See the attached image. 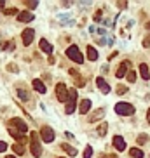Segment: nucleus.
Returning <instances> with one entry per match:
<instances>
[{
    "label": "nucleus",
    "mask_w": 150,
    "mask_h": 158,
    "mask_svg": "<svg viewBox=\"0 0 150 158\" xmlns=\"http://www.w3.org/2000/svg\"><path fill=\"white\" fill-rule=\"evenodd\" d=\"M9 125L14 127V129H18V130L21 132V134H25V132L28 130V125L25 123V122L21 120V118H12L11 122H9Z\"/></svg>",
    "instance_id": "0eeeda50"
},
{
    "label": "nucleus",
    "mask_w": 150,
    "mask_h": 158,
    "mask_svg": "<svg viewBox=\"0 0 150 158\" xmlns=\"http://www.w3.org/2000/svg\"><path fill=\"white\" fill-rule=\"evenodd\" d=\"M9 134H11V136L14 137V139H16L19 144H21V142H25V136H23V134L18 130V129H14V127H9Z\"/></svg>",
    "instance_id": "4468645a"
},
{
    "label": "nucleus",
    "mask_w": 150,
    "mask_h": 158,
    "mask_svg": "<svg viewBox=\"0 0 150 158\" xmlns=\"http://www.w3.org/2000/svg\"><path fill=\"white\" fill-rule=\"evenodd\" d=\"M6 14L12 16V14H19V12H18V9H16V7H12V9H7V11H6Z\"/></svg>",
    "instance_id": "cd10ccee"
},
{
    "label": "nucleus",
    "mask_w": 150,
    "mask_h": 158,
    "mask_svg": "<svg viewBox=\"0 0 150 158\" xmlns=\"http://www.w3.org/2000/svg\"><path fill=\"white\" fill-rule=\"evenodd\" d=\"M115 113L122 115V116H129L134 113V106L129 103H117L115 104Z\"/></svg>",
    "instance_id": "f03ea898"
},
{
    "label": "nucleus",
    "mask_w": 150,
    "mask_h": 158,
    "mask_svg": "<svg viewBox=\"0 0 150 158\" xmlns=\"http://www.w3.org/2000/svg\"><path fill=\"white\" fill-rule=\"evenodd\" d=\"M33 89L37 90V92H40V94H45V85H44V82L42 80H33Z\"/></svg>",
    "instance_id": "dca6fc26"
},
{
    "label": "nucleus",
    "mask_w": 150,
    "mask_h": 158,
    "mask_svg": "<svg viewBox=\"0 0 150 158\" xmlns=\"http://www.w3.org/2000/svg\"><path fill=\"white\" fill-rule=\"evenodd\" d=\"M147 139H148V136H147V134H140V136H138V144H145V142H147Z\"/></svg>",
    "instance_id": "bb28decb"
},
{
    "label": "nucleus",
    "mask_w": 150,
    "mask_h": 158,
    "mask_svg": "<svg viewBox=\"0 0 150 158\" xmlns=\"http://www.w3.org/2000/svg\"><path fill=\"white\" fill-rule=\"evenodd\" d=\"M33 14L32 12H28V11H23V12H19L18 14V21H21V23H30V21H33Z\"/></svg>",
    "instance_id": "f8f14e48"
},
{
    "label": "nucleus",
    "mask_w": 150,
    "mask_h": 158,
    "mask_svg": "<svg viewBox=\"0 0 150 158\" xmlns=\"http://www.w3.org/2000/svg\"><path fill=\"white\" fill-rule=\"evenodd\" d=\"M107 129H108V125H107V123H101V125L98 127V136H100V137H103L105 134H107Z\"/></svg>",
    "instance_id": "5701e85b"
},
{
    "label": "nucleus",
    "mask_w": 150,
    "mask_h": 158,
    "mask_svg": "<svg viewBox=\"0 0 150 158\" xmlns=\"http://www.w3.org/2000/svg\"><path fill=\"white\" fill-rule=\"evenodd\" d=\"M131 156L133 158H143V151L141 149H138V148H131Z\"/></svg>",
    "instance_id": "4be33fe9"
},
{
    "label": "nucleus",
    "mask_w": 150,
    "mask_h": 158,
    "mask_svg": "<svg viewBox=\"0 0 150 158\" xmlns=\"http://www.w3.org/2000/svg\"><path fill=\"white\" fill-rule=\"evenodd\" d=\"M147 122L150 123V109H148V113H147Z\"/></svg>",
    "instance_id": "f704fd0d"
},
{
    "label": "nucleus",
    "mask_w": 150,
    "mask_h": 158,
    "mask_svg": "<svg viewBox=\"0 0 150 158\" xmlns=\"http://www.w3.org/2000/svg\"><path fill=\"white\" fill-rule=\"evenodd\" d=\"M87 57H89V59L91 61H96L98 59V50L94 49V47H91V45H87Z\"/></svg>",
    "instance_id": "a211bd4d"
},
{
    "label": "nucleus",
    "mask_w": 150,
    "mask_h": 158,
    "mask_svg": "<svg viewBox=\"0 0 150 158\" xmlns=\"http://www.w3.org/2000/svg\"><path fill=\"white\" fill-rule=\"evenodd\" d=\"M145 28H147V30H150V23H147V26H145Z\"/></svg>",
    "instance_id": "c9c22d12"
},
{
    "label": "nucleus",
    "mask_w": 150,
    "mask_h": 158,
    "mask_svg": "<svg viewBox=\"0 0 150 158\" xmlns=\"http://www.w3.org/2000/svg\"><path fill=\"white\" fill-rule=\"evenodd\" d=\"M30 151H32L33 156H37V158L42 155V146H40V141H38V137H37V134H35V132L32 134V141H30Z\"/></svg>",
    "instance_id": "7ed1b4c3"
},
{
    "label": "nucleus",
    "mask_w": 150,
    "mask_h": 158,
    "mask_svg": "<svg viewBox=\"0 0 150 158\" xmlns=\"http://www.w3.org/2000/svg\"><path fill=\"white\" fill-rule=\"evenodd\" d=\"M126 92H128V87H124V85H120L117 89V94H126Z\"/></svg>",
    "instance_id": "c85d7f7f"
},
{
    "label": "nucleus",
    "mask_w": 150,
    "mask_h": 158,
    "mask_svg": "<svg viewBox=\"0 0 150 158\" xmlns=\"http://www.w3.org/2000/svg\"><path fill=\"white\" fill-rule=\"evenodd\" d=\"M134 80H136V73H134V71H128V82L133 83Z\"/></svg>",
    "instance_id": "a878e982"
},
{
    "label": "nucleus",
    "mask_w": 150,
    "mask_h": 158,
    "mask_svg": "<svg viewBox=\"0 0 150 158\" xmlns=\"http://www.w3.org/2000/svg\"><path fill=\"white\" fill-rule=\"evenodd\" d=\"M105 116V111L103 109H98L96 113H93L91 116H89V122H96V120H100V118H103Z\"/></svg>",
    "instance_id": "aec40b11"
},
{
    "label": "nucleus",
    "mask_w": 150,
    "mask_h": 158,
    "mask_svg": "<svg viewBox=\"0 0 150 158\" xmlns=\"http://www.w3.org/2000/svg\"><path fill=\"white\" fill-rule=\"evenodd\" d=\"M68 94H70V97H68V103H66L65 111L70 115V113H73V109H75V103H77V90H75V89H70Z\"/></svg>",
    "instance_id": "20e7f679"
},
{
    "label": "nucleus",
    "mask_w": 150,
    "mask_h": 158,
    "mask_svg": "<svg viewBox=\"0 0 150 158\" xmlns=\"http://www.w3.org/2000/svg\"><path fill=\"white\" fill-rule=\"evenodd\" d=\"M143 47H150V37H147L143 40Z\"/></svg>",
    "instance_id": "473e14b6"
},
{
    "label": "nucleus",
    "mask_w": 150,
    "mask_h": 158,
    "mask_svg": "<svg viewBox=\"0 0 150 158\" xmlns=\"http://www.w3.org/2000/svg\"><path fill=\"white\" fill-rule=\"evenodd\" d=\"M6 149H7V144H6V142H2V141H0V153H4Z\"/></svg>",
    "instance_id": "7c9ffc66"
},
{
    "label": "nucleus",
    "mask_w": 150,
    "mask_h": 158,
    "mask_svg": "<svg viewBox=\"0 0 150 158\" xmlns=\"http://www.w3.org/2000/svg\"><path fill=\"white\" fill-rule=\"evenodd\" d=\"M40 136H42V139L45 142H53L54 141V130L49 125H44L42 129H40Z\"/></svg>",
    "instance_id": "423d86ee"
},
{
    "label": "nucleus",
    "mask_w": 150,
    "mask_h": 158,
    "mask_svg": "<svg viewBox=\"0 0 150 158\" xmlns=\"http://www.w3.org/2000/svg\"><path fill=\"white\" fill-rule=\"evenodd\" d=\"M23 44L25 45H30L33 42V37H35V31H33L32 28H26V30H25V31H23Z\"/></svg>",
    "instance_id": "6e6552de"
},
{
    "label": "nucleus",
    "mask_w": 150,
    "mask_h": 158,
    "mask_svg": "<svg viewBox=\"0 0 150 158\" xmlns=\"http://www.w3.org/2000/svg\"><path fill=\"white\" fill-rule=\"evenodd\" d=\"M38 47H40V50H44L45 54H51V52H53V45L49 44L45 38H42V40L38 42Z\"/></svg>",
    "instance_id": "2eb2a0df"
},
{
    "label": "nucleus",
    "mask_w": 150,
    "mask_h": 158,
    "mask_svg": "<svg viewBox=\"0 0 150 158\" xmlns=\"http://www.w3.org/2000/svg\"><path fill=\"white\" fill-rule=\"evenodd\" d=\"M89 109H91V101H89V99H82L81 104H79V111H81V115L89 113Z\"/></svg>",
    "instance_id": "ddd939ff"
},
{
    "label": "nucleus",
    "mask_w": 150,
    "mask_h": 158,
    "mask_svg": "<svg viewBox=\"0 0 150 158\" xmlns=\"http://www.w3.org/2000/svg\"><path fill=\"white\" fill-rule=\"evenodd\" d=\"M66 56H68V59H72L73 63H84V57H82L81 50H79V47L77 45H70L68 49H66Z\"/></svg>",
    "instance_id": "f257e3e1"
},
{
    "label": "nucleus",
    "mask_w": 150,
    "mask_h": 158,
    "mask_svg": "<svg viewBox=\"0 0 150 158\" xmlns=\"http://www.w3.org/2000/svg\"><path fill=\"white\" fill-rule=\"evenodd\" d=\"M129 66H131V63H129V61H122V63H120V66H119L117 73H115V76H117V78H122V76L128 73Z\"/></svg>",
    "instance_id": "1a4fd4ad"
},
{
    "label": "nucleus",
    "mask_w": 150,
    "mask_h": 158,
    "mask_svg": "<svg viewBox=\"0 0 150 158\" xmlns=\"http://www.w3.org/2000/svg\"><path fill=\"white\" fill-rule=\"evenodd\" d=\"M56 97H58V101H61V103L68 99V89H66L65 83H58V85H56Z\"/></svg>",
    "instance_id": "39448f33"
},
{
    "label": "nucleus",
    "mask_w": 150,
    "mask_h": 158,
    "mask_svg": "<svg viewBox=\"0 0 150 158\" xmlns=\"http://www.w3.org/2000/svg\"><path fill=\"white\" fill-rule=\"evenodd\" d=\"M96 85H98V89H100L103 94H108V92H110V85H108V83L103 80L101 76H98V78H96Z\"/></svg>",
    "instance_id": "9b49d317"
},
{
    "label": "nucleus",
    "mask_w": 150,
    "mask_h": 158,
    "mask_svg": "<svg viewBox=\"0 0 150 158\" xmlns=\"http://www.w3.org/2000/svg\"><path fill=\"white\" fill-rule=\"evenodd\" d=\"M113 148H115L117 151H124V149H126V141H124L120 136H115L113 137Z\"/></svg>",
    "instance_id": "9d476101"
},
{
    "label": "nucleus",
    "mask_w": 150,
    "mask_h": 158,
    "mask_svg": "<svg viewBox=\"0 0 150 158\" xmlns=\"http://www.w3.org/2000/svg\"><path fill=\"white\" fill-rule=\"evenodd\" d=\"M4 7H6V2H4V0H0V9H4Z\"/></svg>",
    "instance_id": "72a5a7b5"
},
{
    "label": "nucleus",
    "mask_w": 150,
    "mask_h": 158,
    "mask_svg": "<svg viewBox=\"0 0 150 158\" xmlns=\"http://www.w3.org/2000/svg\"><path fill=\"white\" fill-rule=\"evenodd\" d=\"M12 151L16 153V155H19V156H21V155H25V148H23L19 142H16V144H12Z\"/></svg>",
    "instance_id": "412c9836"
},
{
    "label": "nucleus",
    "mask_w": 150,
    "mask_h": 158,
    "mask_svg": "<svg viewBox=\"0 0 150 158\" xmlns=\"http://www.w3.org/2000/svg\"><path fill=\"white\" fill-rule=\"evenodd\" d=\"M6 158H16V156H12V155H7V156Z\"/></svg>",
    "instance_id": "e433bc0d"
},
{
    "label": "nucleus",
    "mask_w": 150,
    "mask_h": 158,
    "mask_svg": "<svg viewBox=\"0 0 150 158\" xmlns=\"http://www.w3.org/2000/svg\"><path fill=\"white\" fill-rule=\"evenodd\" d=\"M140 75H141V78H143V80H148L150 78V71H148V66L145 64H140Z\"/></svg>",
    "instance_id": "f3484780"
},
{
    "label": "nucleus",
    "mask_w": 150,
    "mask_h": 158,
    "mask_svg": "<svg viewBox=\"0 0 150 158\" xmlns=\"http://www.w3.org/2000/svg\"><path fill=\"white\" fill-rule=\"evenodd\" d=\"M26 6L30 7V9H35V7L38 6V2H26Z\"/></svg>",
    "instance_id": "c756f323"
},
{
    "label": "nucleus",
    "mask_w": 150,
    "mask_h": 158,
    "mask_svg": "<svg viewBox=\"0 0 150 158\" xmlns=\"http://www.w3.org/2000/svg\"><path fill=\"white\" fill-rule=\"evenodd\" d=\"M18 96H19V99H23V101H28V99H30V94H28L26 90H23V89L18 90Z\"/></svg>",
    "instance_id": "b1692460"
},
{
    "label": "nucleus",
    "mask_w": 150,
    "mask_h": 158,
    "mask_svg": "<svg viewBox=\"0 0 150 158\" xmlns=\"http://www.w3.org/2000/svg\"><path fill=\"white\" fill-rule=\"evenodd\" d=\"M91 156H93V148L86 146V149H84V158H91Z\"/></svg>",
    "instance_id": "393cba45"
},
{
    "label": "nucleus",
    "mask_w": 150,
    "mask_h": 158,
    "mask_svg": "<svg viewBox=\"0 0 150 158\" xmlns=\"http://www.w3.org/2000/svg\"><path fill=\"white\" fill-rule=\"evenodd\" d=\"M7 68H9V71H14V73L18 71V66H16V64H9Z\"/></svg>",
    "instance_id": "2f4dec72"
},
{
    "label": "nucleus",
    "mask_w": 150,
    "mask_h": 158,
    "mask_svg": "<svg viewBox=\"0 0 150 158\" xmlns=\"http://www.w3.org/2000/svg\"><path fill=\"white\" fill-rule=\"evenodd\" d=\"M61 149H63V151H66V153L70 155V156H75V155H77V149H75L73 146L66 144V142H65V144H61Z\"/></svg>",
    "instance_id": "6ab92c4d"
}]
</instances>
